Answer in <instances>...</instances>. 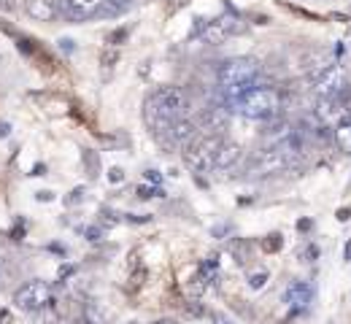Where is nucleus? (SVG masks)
I'll return each mask as SVG.
<instances>
[{
	"label": "nucleus",
	"instance_id": "obj_19",
	"mask_svg": "<svg viewBox=\"0 0 351 324\" xmlns=\"http://www.w3.org/2000/svg\"><path fill=\"white\" fill-rule=\"evenodd\" d=\"M281 246H284V240H281V235H278V232L267 235V238L263 240V249H265V251H278Z\"/></svg>",
	"mask_w": 351,
	"mask_h": 324
},
{
	"label": "nucleus",
	"instance_id": "obj_30",
	"mask_svg": "<svg viewBox=\"0 0 351 324\" xmlns=\"http://www.w3.org/2000/svg\"><path fill=\"white\" fill-rule=\"evenodd\" d=\"M311 227H313V222H311V219H300V222H298V230L300 232H308Z\"/></svg>",
	"mask_w": 351,
	"mask_h": 324
},
{
	"label": "nucleus",
	"instance_id": "obj_12",
	"mask_svg": "<svg viewBox=\"0 0 351 324\" xmlns=\"http://www.w3.org/2000/svg\"><path fill=\"white\" fill-rule=\"evenodd\" d=\"M200 130V122L197 119H192V116H178L173 122V127H171V133H168V138L173 140V143H178V146H186L189 140L195 138V133Z\"/></svg>",
	"mask_w": 351,
	"mask_h": 324
},
{
	"label": "nucleus",
	"instance_id": "obj_9",
	"mask_svg": "<svg viewBox=\"0 0 351 324\" xmlns=\"http://www.w3.org/2000/svg\"><path fill=\"white\" fill-rule=\"evenodd\" d=\"M103 8V0H60V14L68 22H87L97 16Z\"/></svg>",
	"mask_w": 351,
	"mask_h": 324
},
{
	"label": "nucleus",
	"instance_id": "obj_33",
	"mask_svg": "<svg viewBox=\"0 0 351 324\" xmlns=\"http://www.w3.org/2000/svg\"><path fill=\"white\" fill-rule=\"evenodd\" d=\"M338 219H341V222H349V219H351V208H341V211H338Z\"/></svg>",
	"mask_w": 351,
	"mask_h": 324
},
{
	"label": "nucleus",
	"instance_id": "obj_35",
	"mask_svg": "<svg viewBox=\"0 0 351 324\" xmlns=\"http://www.w3.org/2000/svg\"><path fill=\"white\" fill-rule=\"evenodd\" d=\"M54 324H65V322H54Z\"/></svg>",
	"mask_w": 351,
	"mask_h": 324
},
{
	"label": "nucleus",
	"instance_id": "obj_25",
	"mask_svg": "<svg viewBox=\"0 0 351 324\" xmlns=\"http://www.w3.org/2000/svg\"><path fill=\"white\" fill-rule=\"evenodd\" d=\"M82 197H84V186H76L65 203H68V205H76V203H82Z\"/></svg>",
	"mask_w": 351,
	"mask_h": 324
},
{
	"label": "nucleus",
	"instance_id": "obj_24",
	"mask_svg": "<svg viewBox=\"0 0 351 324\" xmlns=\"http://www.w3.org/2000/svg\"><path fill=\"white\" fill-rule=\"evenodd\" d=\"M108 182H111V184H122V182H125V171H122V168H111V171H108Z\"/></svg>",
	"mask_w": 351,
	"mask_h": 324
},
{
	"label": "nucleus",
	"instance_id": "obj_31",
	"mask_svg": "<svg viewBox=\"0 0 351 324\" xmlns=\"http://www.w3.org/2000/svg\"><path fill=\"white\" fill-rule=\"evenodd\" d=\"M316 257H319V249H316V246H308V249H306V260L311 262V260H316Z\"/></svg>",
	"mask_w": 351,
	"mask_h": 324
},
{
	"label": "nucleus",
	"instance_id": "obj_18",
	"mask_svg": "<svg viewBox=\"0 0 351 324\" xmlns=\"http://www.w3.org/2000/svg\"><path fill=\"white\" fill-rule=\"evenodd\" d=\"M84 168H87V173L92 182L100 176V157H97V151H92V149L84 151Z\"/></svg>",
	"mask_w": 351,
	"mask_h": 324
},
{
	"label": "nucleus",
	"instance_id": "obj_28",
	"mask_svg": "<svg viewBox=\"0 0 351 324\" xmlns=\"http://www.w3.org/2000/svg\"><path fill=\"white\" fill-rule=\"evenodd\" d=\"M36 200H38V203H51L54 195H51V192H36Z\"/></svg>",
	"mask_w": 351,
	"mask_h": 324
},
{
	"label": "nucleus",
	"instance_id": "obj_11",
	"mask_svg": "<svg viewBox=\"0 0 351 324\" xmlns=\"http://www.w3.org/2000/svg\"><path fill=\"white\" fill-rule=\"evenodd\" d=\"M25 11H27L36 22H54V19L62 16L57 0H27V3H25Z\"/></svg>",
	"mask_w": 351,
	"mask_h": 324
},
{
	"label": "nucleus",
	"instance_id": "obj_5",
	"mask_svg": "<svg viewBox=\"0 0 351 324\" xmlns=\"http://www.w3.org/2000/svg\"><path fill=\"white\" fill-rule=\"evenodd\" d=\"M200 25L192 30L203 44H208V47H219L224 41H230L232 36H238L241 30H243V22H241V16H235V14H221L217 19H197Z\"/></svg>",
	"mask_w": 351,
	"mask_h": 324
},
{
	"label": "nucleus",
	"instance_id": "obj_15",
	"mask_svg": "<svg viewBox=\"0 0 351 324\" xmlns=\"http://www.w3.org/2000/svg\"><path fill=\"white\" fill-rule=\"evenodd\" d=\"M332 138H335V146H338L343 154H351V116L335 125Z\"/></svg>",
	"mask_w": 351,
	"mask_h": 324
},
{
	"label": "nucleus",
	"instance_id": "obj_20",
	"mask_svg": "<svg viewBox=\"0 0 351 324\" xmlns=\"http://www.w3.org/2000/svg\"><path fill=\"white\" fill-rule=\"evenodd\" d=\"M130 36V30L128 27H119V30H114V33H108V38H106V44H111V47H119L125 38Z\"/></svg>",
	"mask_w": 351,
	"mask_h": 324
},
{
	"label": "nucleus",
	"instance_id": "obj_7",
	"mask_svg": "<svg viewBox=\"0 0 351 324\" xmlns=\"http://www.w3.org/2000/svg\"><path fill=\"white\" fill-rule=\"evenodd\" d=\"M284 168H289V160H287L276 146H270V149H260V151L246 162L243 173L252 176V179H265V176L281 173Z\"/></svg>",
	"mask_w": 351,
	"mask_h": 324
},
{
	"label": "nucleus",
	"instance_id": "obj_1",
	"mask_svg": "<svg viewBox=\"0 0 351 324\" xmlns=\"http://www.w3.org/2000/svg\"><path fill=\"white\" fill-rule=\"evenodd\" d=\"M186 108V95L181 87H157L154 92L146 97L143 103V119L149 125V130L157 136V138H165L173 127V122L184 114Z\"/></svg>",
	"mask_w": 351,
	"mask_h": 324
},
{
	"label": "nucleus",
	"instance_id": "obj_22",
	"mask_svg": "<svg viewBox=\"0 0 351 324\" xmlns=\"http://www.w3.org/2000/svg\"><path fill=\"white\" fill-rule=\"evenodd\" d=\"M232 254H235V262H246V257H249V243H246V240H238V243L232 246Z\"/></svg>",
	"mask_w": 351,
	"mask_h": 324
},
{
	"label": "nucleus",
	"instance_id": "obj_10",
	"mask_svg": "<svg viewBox=\"0 0 351 324\" xmlns=\"http://www.w3.org/2000/svg\"><path fill=\"white\" fill-rule=\"evenodd\" d=\"M243 160V149L238 146V143H232V140H224L219 146V151H217V160H214V171H219V173H230V171H235L238 168V162Z\"/></svg>",
	"mask_w": 351,
	"mask_h": 324
},
{
	"label": "nucleus",
	"instance_id": "obj_32",
	"mask_svg": "<svg viewBox=\"0 0 351 324\" xmlns=\"http://www.w3.org/2000/svg\"><path fill=\"white\" fill-rule=\"evenodd\" d=\"M224 232H230V225H219V227H214L211 235H214V238H219V235H224Z\"/></svg>",
	"mask_w": 351,
	"mask_h": 324
},
{
	"label": "nucleus",
	"instance_id": "obj_23",
	"mask_svg": "<svg viewBox=\"0 0 351 324\" xmlns=\"http://www.w3.org/2000/svg\"><path fill=\"white\" fill-rule=\"evenodd\" d=\"M265 284H267V271H260V273H252L249 276V286L252 289H263Z\"/></svg>",
	"mask_w": 351,
	"mask_h": 324
},
{
	"label": "nucleus",
	"instance_id": "obj_8",
	"mask_svg": "<svg viewBox=\"0 0 351 324\" xmlns=\"http://www.w3.org/2000/svg\"><path fill=\"white\" fill-rule=\"evenodd\" d=\"M311 84H313V92L319 95V97H335L343 87H349L346 73H343L341 65H330L322 73L311 76Z\"/></svg>",
	"mask_w": 351,
	"mask_h": 324
},
{
	"label": "nucleus",
	"instance_id": "obj_13",
	"mask_svg": "<svg viewBox=\"0 0 351 324\" xmlns=\"http://www.w3.org/2000/svg\"><path fill=\"white\" fill-rule=\"evenodd\" d=\"M313 297V286L308 281H292L284 292V300L292 306V308H306Z\"/></svg>",
	"mask_w": 351,
	"mask_h": 324
},
{
	"label": "nucleus",
	"instance_id": "obj_21",
	"mask_svg": "<svg viewBox=\"0 0 351 324\" xmlns=\"http://www.w3.org/2000/svg\"><path fill=\"white\" fill-rule=\"evenodd\" d=\"M138 197L149 200V197H165V192L160 186H138Z\"/></svg>",
	"mask_w": 351,
	"mask_h": 324
},
{
	"label": "nucleus",
	"instance_id": "obj_6",
	"mask_svg": "<svg viewBox=\"0 0 351 324\" xmlns=\"http://www.w3.org/2000/svg\"><path fill=\"white\" fill-rule=\"evenodd\" d=\"M54 300H51V286L46 281H27L22 284L16 292H14V306L19 311H27V314H36V311H44L49 308Z\"/></svg>",
	"mask_w": 351,
	"mask_h": 324
},
{
	"label": "nucleus",
	"instance_id": "obj_14",
	"mask_svg": "<svg viewBox=\"0 0 351 324\" xmlns=\"http://www.w3.org/2000/svg\"><path fill=\"white\" fill-rule=\"evenodd\" d=\"M200 127H206L211 133H221L227 127V108H206V114L200 119Z\"/></svg>",
	"mask_w": 351,
	"mask_h": 324
},
{
	"label": "nucleus",
	"instance_id": "obj_2",
	"mask_svg": "<svg viewBox=\"0 0 351 324\" xmlns=\"http://www.w3.org/2000/svg\"><path fill=\"white\" fill-rule=\"evenodd\" d=\"M238 114H243L246 119H254V122H267V119H276L278 111H281V95L276 87H254L252 92H246L238 103H235Z\"/></svg>",
	"mask_w": 351,
	"mask_h": 324
},
{
	"label": "nucleus",
	"instance_id": "obj_29",
	"mask_svg": "<svg viewBox=\"0 0 351 324\" xmlns=\"http://www.w3.org/2000/svg\"><path fill=\"white\" fill-rule=\"evenodd\" d=\"M57 44H60V49H62V51H73V41H71V38H60Z\"/></svg>",
	"mask_w": 351,
	"mask_h": 324
},
{
	"label": "nucleus",
	"instance_id": "obj_3",
	"mask_svg": "<svg viewBox=\"0 0 351 324\" xmlns=\"http://www.w3.org/2000/svg\"><path fill=\"white\" fill-rule=\"evenodd\" d=\"M224 143L219 133H206L200 138H192L184 149V165L192 171V173H208L214 171V160H217V151Z\"/></svg>",
	"mask_w": 351,
	"mask_h": 324
},
{
	"label": "nucleus",
	"instance_id": "obj_36",
	"mask_svg": "<svg viewBox=\"0 0 351 324\" xmlns=\"http://www.w3.org/2000/svg\"><path fill=\"white\" fill-rule=\"evenodd\" d=\"M224 324H230V322H224Z\"/></svg>",
	"mask_w": 351,
	"mask_h": 324
},
{
	"label": "nucleus",
	"instance_id": "obj_27",
	"mask_svg": "<svg viewBox=\"0 0 351 324\" xmlns=\"http://www.w3.org/2000/svg\"><path fill=\"white\" fill-rule=\"evenodd\" d=\"M143 179H146V182H152L154 186H160V182H162V179H160V171H146V173H143Z\"/></svg>",
	"mask_w": 351,
	"mask_h": 324
},
{
	"label": "nucleus",
	"instance_id": "obj_17",
	"mask_svg": "<svg viewBox=\"0 0 351 324\" xmlns=\"http://www.w3.org/2000/svg\"><path fill=\"white\" fill-rule=\"evenodd\" d=\"M84 324H108V316L103 314V308L97 306V303H87L84 306Z\"/></svg>",
	"mask_w": 351,
	"mask_h": 324
},
{
	"label": "nucleus",
	"instance_id": "obj_26",
	"mask_svg": "<svg viewBox=\"0 0 351 324\" xmlns=\"http://www.w3.org/2000/svg\"><path fill=\"white\" fill-rule=\"evenodd\" d=\"M84 238H87V240H100V238H103V230L95 227V225H89L87 230H84Z\"/></svg>",
	"mask_w": 351,
	"mask_h": 324
},
{
	"label": "nucleus",
	"instance_id": "obj_4",
	"mask_svg": "<svg viewBox=\"0 0 351 324\" xmlns=\"http://www.w3.org/2000/svg\"><path fill=\"white\" fill-rule=\"evenodd\" d=\"M260 71H263L260 60H254V57H230V60L219 62L217 82H219L221 90H230L238 84H257Z\"/></svg>",
	"mask_w": 351,
	"mask_h": 324
},
{
	"label": "nucleus",
	"instance_id": "obj_34",
	"mask_svg": "<svg viewBox=\"0 0 351 324\" xmlns=\"http://www.w3.org/2000/svg\"><path fill=\"white\" fill-rule=\"evenodd\" d=\"M343 260H346V262L351 260V240L346 243V249H343Z\"/></svg>",
	"mask_w": 351,
	"mask_h": 324
},
{
	"label": "nucleus",
	"instance_id": "obj_16",
	"mask_svg": "<svg viewBox=\"0 0 351 324\" xmlns=\"http://www.w3.org/2000/svg\"><path fill=\"white\" fill-rule=\"evenodd\" d=\"M132 3L135 0H103V8H100L97 16H119V14H125L130 8Z\"/></svg>",
	"mask_w": 351,
	"mask_h": 324
}]
</instances>
